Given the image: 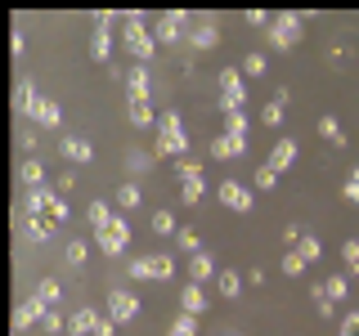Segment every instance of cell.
<instances>
[{"instance_id": "6da1fadb", "label": "cell", "mask_w": 359, "mask_h": 336, "mask_svg": "<svg viewBox=\"0 0 359 336\" xmlns=\"http://www.w3.org/2000/svg\"><path fill=\"white\" fill-rule=\"evenodd\" d=\"M121 22H126V31H121V45H126V54H130L135 63L149 67L153 54H157V36L144 27V14H140V9H126V14H121Z\"/></svg>"}, {"instance_id": "7a4b0ae2", "label": "cell", "mask_w": 359, "mask_h": 336, "mask_svg": "<svg viewBox=\"0 0 359 336\" xmlns=\"http://www.w3.org/2000/svg\"><path fill=\"white\" fill-rule=\"evenodd\" d=\"M153 153L184 162V153H189V130H184V121H180L175 108H166L162 117H157V144H153Z\"/></svg>"}, {"instance_id": "3957f363", "label": "cell", "mask_w": 359, "mask_h": 336, "mask_svg": "<svg viewBox=\"0 0 359 336\" xmlns=\"http://www.w3.org/2000/svg\"><path fill=\"white\" fill-rule=\"evenodd\" d=\"M126 278H130V283H171V278H175V260H171V251L135 255V260L126 265Z\"/></svg>"}, {"instance_id": "277c9868", "label": "cell", "mask_w": 359, "mask_h": 336, "mask_svg": "<svg viewBox=\"0 0 359 336\" xmlns=\"http://www.w3.org/2000/svg\"><path fill=\"white\" fill-rule=\"evenodd\" d=\"M306 18L310 14H297V9H292V14H274V22H269V45H274V50H292V45H301V36H306Z\"/></svg>"}, {"instance_id": "5b68a950", "label": "cell", "mask_w": 359, "mask_h": 336, "mask_svg": "<svg viewBox=\"0 0 359 336\" xmlns=\"http://www.w3.org/2000/svg\"><path fill=\"white\" fill-rule=\"evenodd\" d=\"M216 85H220V112H224V117H229V112H243V104H247L243 67H220Z\"/></svg>"}, {"instance_id": "8992f818", "label": "cell", "mask_w": 359, "mask_h": 336, "mask_svg": "<svg viewBox=\"0 0 359 336\" xmlns=\"http://www.w3.org/2000/svg\"><path fill=\"white\" fill-rule=\"evenodd\" d=\"M95 246L108 255V260H117V255H126V246H130V224L121 220V216H112L104 229H95Z\"/></svg>"}, {"instance_id": "52a82bcc", "label": "cell", "mask_w": 359, "mask_h": 336, "mask_svg": "<svg viewBox=\"0 0 359 336\" xmlns=\"http://www.w3.org/2000/svg\"><path fill=\"white\" fill-rule=\"evenodd\" d=\"M216 202L224 211H233V216H252V211H256V197H252V188H247L243 179H220V184H216Z\"/></svg>"}, {"instance_id": "ba28073f", "label": "cell", "mask_w": 359, "mask_h": 336, "mask_svg": "<svg viewBox=\"0 0 359 336\" xmlns=\"http://www.w3.org/2000/svg\"><path fill=\"white\" fill-rule=\"evenodd\" d=\"M153 36H157V45H180V41H189V14H184V9H166V14H157Z\"/></svg>"}, {"instance_id": "9c48e42d", "label": "cell", "mask_w": 359, "mask_h": 336, "mask_svg": "<svg viewBox=\"0 0 359 336\" xmlns=\"http://www.w3.org/2000/svg\"><path fill=\"white\" fill-rule=\"evenodd\" d=\"M108 318L117 323H135L140 318V296H135L130 287H108Z\"/></svg>"}, {"instance_id": "30bf717a", "label": "cell", "mask_w": 359, "mask_h": 336, "mask_svg": "<svg viewBox=\"0 0 359 336\" xmlns=\"http://www.w3.org/2000/svg\"><path fill=\"white\" fill-rule=\"evenodd\" d=\"M126 104H153V72L144 63L126 72Z\"/></svg>"}, {"instance_id": "8fae6325", "label": "cell", "mask_w": 359, "mask_h": 336, "mask_svg": "<svg viewBox=\"0 0 359 336\" xmlns=\"http://www.w3.org/2000/svg\"><path fill=\"white\" fill-rule=\"evenodd\" d=\"M59 153L67 157V166H86V162H95V144H90L86 134H63V139H59Z\"/></svg>"}, {"instance_id": "7c38bea8", "label": "cell", "mask_w": 359, "mask_h": 336, "mask_svg": "<svg viewBox=\"0 0 359 336\" xmlns=\"http://www.w3.org/2000/svg\"><path fill=\"white\" fill-rule=\"evenodd\" d=\"M45 314H50V305H45L41 296L22 300V305L14 309V332H27V328H36V323H45Z\"/></svg>"}, {"instance_id": "4fadbf2b", "label": "cell", "mask_w": 359, "mask_h": 336, "mask_svg": "<svg viewBox=\"0 0 359 336\" xmlns=\"http://www.w3.org/2000/svg\"><path fill=\"white\" fill-rule=\"evenodd\" d=\"M99 318L104 314H95L90 305H81V309H72L67 314V336H95V328H99Z\"/></svg>"}, {"instance_id": "5bb4252c", "label": "cell", "mask_w": 359, "mask_h": 336, "mask_svg": "<svg viewBox=\"0 0 359 336\" xmlns=\"http://www.w3.org/2000/svg\"><path fill=\"white\" fill-rule=\"evenodd\" d=\"M27 121H36L41 130H59V126H63V108L54 104V99H36V108H32Z\"/></svg>"}, {"instance_id": "9a60e30c", "label": "cell", "mask_w": 359, "mask_h": 336, "mask_svg": "<svg viewBox=\"0 0 359 336\" xmlns=\"http://www.w3.org/2000/svg\"><path fill=\"white\" fill-rule=\"evenodd\" d=\"M287 104H292L287 85H283V90H274V94H269V104L261 108V121H265V126H283V117H287Z\"/></svg>"}, {"instance_id": "2e32d148", "label": "cell", "mask_w": 359, "mask_h": 336, "mask_svg": "<svg viewBox=\"0 0 359 336\" xmlns=\"http://www.w3.org/2000/svg\"><path fill=\"white\" fill-rule=\"evenodd\" d=\"M297 153H301V144L292 139V134H287V139H274V153H269V166H274V171L283 175V171H292V162H297Z\"/></svg>"}, {"instance_id": "e0dca14e", "label": "cell", "mask_w": 359, "mask_h": 336, "mask_svg": "<svg viewBox=\"0 0 359 336\" xmlns=\"http://www.w3.org/2000/svg\"><path fill=\"white\" fill-rule=\"evenodd\" d=\"M180 314H194V318L207 314V291H202L198 283H184V287H180Z\"/></svg>"}, {"instance_id": "ac0fdd59", "label": "cell", "mask_w": 359, "mask_h": 336, "mask_svg": "<svg viewBox=\"0 0 359 336\" xmlns=\"http://www.w3.org/2000/svg\"><path fill=\"white\" fill-rule=\"evenodd\" d=\"M112 45H117V41H112V31L95 27V31H90V59H95V63H108V67H112Z\"/></svg>"}, {"instance_id": "d6986e66", "label": "cell", "mask_w": 359, "mask_h": 336, "mask_svg": "<svg viewBox=\"0 0 359 336\" xmlns=\"http://www.w3.org/2000/svg\"><path fill=\"white\" fill-rule=\"evenodd\" d=\"M36 85L27 81V76H18L14 81V108H18V117H32V108H36Z\"/></svg>"}, {"instance_id": "ffe728a7", "label": "cell", "mask_w": 359, "mask_h": 336, "mask_svg": "<svg viewBox=\"0 0 359 336\" xmlns=\"http://www.w3.org/2000/svg\"><path fill=\"white\" fill-rule=\"evenodd\" d=\"M220 274V269H216V260H211V255L207 251H198V255H189V283H207V278H216Z\"/></svg>"}, {"instance_id": "44dd1931", "label": "cell", "mask_w": 359, "mask_h": 336, "mask_svg": "<svg viewBox=\"0 0 359 336\" xmlns=\"http://www.w3.org/2000/svg\"><path fill=\"white\" fill-rule=\"evenodd\" d=\"M189 45H194V50H216V45H220V27H216V22H198V27H189Z\"/></svg>"}, {"instance_id": "7402d4cb", "label": "cell", "mask_w": 359, "mask_h": 336, "mask_svg": "<svg viewBox=\"0 0 359 336\" xmlns=\"http://www.w3.org/2000/svg\"><path fill=\"white\" fill-rule=\"evenodd\" d=\"M243 283H247V278L238 274V269H220V274H216V291H220L224 300H238L243 296Z\"/></svg>"}, {"instance_id": "603a6c76", "label": "cell", "mask_w": 359, "mask_h": 336, "mask_svg": "<svg viewBox=\"0 0 359 336\" xmlns=\"http://www.w3.org/2000/svg\"><path fill=\"white\" fill-rule=\"evenodd\" d=\"M112 206L117 211H140L144 206V188L135 184V179H126V184L117 188V197H112Z\"/></svg>"}, {"instance_id": "cb8c5ba5", "label": "cell", "mask_w": 359, "mask_h": 336, "mask_svg": "<svg viewBox=\"0 0 359 336\" xmlns=\"http://www.w3.org/2000/svg\"><path fill=\"white\" fill-rule=\"evenodd\" d=\"M18 179L32 188V193H36V188H45V162H41V157H27V162L18 166Z\"/></svg>"}, {"instance_id": "d4e9b609", "label": "cell", "mask_w": 359, "mask_h": 336, "mask_svg": "<svg viewBox=\"0 0 359 336\" xmlns=\"http://www.w3.org/2000/svg\"><path fill=\"white\" fill-rule=\"evenodd\" d=\"M207 153L216 157V162H229V157H243V153H247V144L229 139V134H216V139H211V148H207Z\"/></svg>"}, {"instance_id": "484cf974", "label": "cell", "mask_w": 359, "mask_h": 336, "mask_svg": "<svg viewBox=\"0 0 359 336\" xmlns=\"http://www.w3.org/2000/svg\"><path fill=\"white\" fill-rule=\"evenodd\" d=\"M54 229H59V224H54L50 216H27V238L36 242V246H45L54 238Z\"/></svg>"}, {"instance_id": "4316f807", "label": "cell", "mask_w": 359, "mask_h": 336, "mask_svg": "<svg viewBox=\"0 0 359 336\" xmlns=\"http://www.w3.org/2000/svg\"><path fill=\"white\" fill-rule=\"evenodd\" d=\"M149 171H153V153H140V148H130V153H126V175L135 179V184H140V179L149 175Z\"/></svg>"}, {"instance_id": "83f0119b", "label": "cell", "mask_w": 359, "mask_h": 336, "mask_svg": "<svg viewBox=\"0 0 359 336\" xmlns=\"http://www.w3.org/2000/svg\"><path fill=\"white\" fill-rule=\"evenodd\" d=\"M112 216H117V211H112L104 197H95V202H90V206H86V220H90V229H104V224H108Z\"/></svg>"}, {"instance_id": "f1b7e54d", "label": "cell", "mask_w": 359, "mask_h": 336, "mask_svg": "<svg viewBox=\"0 0 359 336\" xmlns=\"http://www.w3.org/2000/svg\"><path fill=\"white\" fill-rule=\"evenodd\" d=\"M319 134L332 144V148H341V144H346V130H341V121H337V117H328V112L319 117Z\"/></svg>"}, {"instance_id": "f546056e", "label": "cell", "mask_w": 359, "mask_h": 336, "mask_svg": "<svg viewBox=\"0 0 359 336\" xmlns=\"http://www.w3.org/2000/svg\"><path fill=\"white\" fill-rule=\"evenodd\" d=\"M346 291H351L346 274H328V278H323V296H328L332 305H341V300H346Z\"/></svg>"}, {"instance_id": "4dcf8cb0", "label": "cell", "mask_w": 359, "mask_h": 336, "mask_svg": "<svg viewBox=\"0 0 359 336\" xmlns=\"http://www.w3.org/2000/svg\"><path fill=\"white\" fill-rule=\"evenodd\" d=\"M238 67H243V76H252V81H261V76L269 72V59H265L261 50H252V54H247V59H243Z\"/></svg>"}, {"instance_id": "1f68e13d", "label": "cell", "mask_w": 359, "mask_h": 336, "mask_svg": "<svg viewBox=\"0 0 359 336\" xmlns=\"http://www.w3.org/2000/svg\"><path fill=\"white\" fill-rule=\"evenodd\" d=\"M126 112H130V126H135V130H149V126H157V112H153V104H130Z\"/></svg>"}, {"instance_id": "d6a6232c", "label": "cell", "mask_w": 359, "mask_h": 336, "mask_svg": "<svg viewBox=\"0 0 359 336\" xmlns=\"http://www.w3.org/2000/svg\"><path fill=\"white\" fill-rule=\"evenodd\" d=\"M292 251H301V260H306V265H314V260L323 255V242L314 238V233H306V238H301L297 246H292Z\"/></svg>"}, {"instance_id": "836d02e7", "label": "cell", "mask_w": 359, "mask_h": 336, "mask_svg": "<svg viewBox=\"0 0 359 336\" xmlns=\"http://www.w3.org/2000/svg\"><path fill=\"white\" fill-rule=\"evenodd\" d=\"M86 255H90V242H81V238H72V242L63 246V260L72 265V269H81V265H86Z\"/></svg>"}, {"instance_id": "e575fe53", "label": "cell", "mask_w": 359, "mask_h": 336, "mask_svg": "<svg viewBox=\"0 0 359 336\" xmlns=\"http://www.w3.org/2000/svg\"><path fill=\"white\" fill-rule=\"evenodd\" d=\"M45 216H50L54 224H63L67 216H72V211H67V197H63V193H59L54 184H50V211H45Z\"/></svg>"}, {"instance_id": "d590c367", "label": "cell", "mask_w": 359, "mask_h": 336, "mask_svg": "<svg viewBox=\"0 0 359 336\" xmlns=\"http://www.w3.org/2000/svg\"><path fill=\"white\" fill-rule=\"evenodd\" d=\"M166 336H198V318H194V314H175L171 328H166Z\"/></svg>"}, {"instance_id": "8d00e7d4", "label": "cell", "mask_w": 359, "mask_h": 336, "mask_svg": "<svg viewBox=\"0 0 359 336\" xmlns=\"http://www.w3.org/2000/svg\"><path fill=\"white\" fill-rule=\"evenodd\" d=\"M36 296L45 300V305H59V296H63V287H59V278H41V283H36Z\"/></svg>"}, {"instance_id": "74e56055", "label": "cell", "mask_w": 359, "mask_h": 336, "mask_svg": "<svg viewBox=\"0 0 359 336\" xmlns=\"http://www.w3.org/2000/svg\"><path fill=\"white\" fill-rule=\"evenodd\" d=\"M202 197H207V184H202V179H189V184H180V202H184V206H198Z\"/></svg>"}, {"instance_id": "f35d334b", "label": "cell", "mask_w": 359, "mask_h": 336, "mask_svg": "<svg viewBox=\"0 0 359 336\" xmlns=\"http://www.w3.org/2000/svg\"><path fill=\"white\" fill-rule=\"evenodd\" d=\"M22 211H27V216H45V211H50V184L36 188V193H27V206Z\"/></svg>"}, {"instance_id": "ab89813d", "label": "cell", "mask_w": 359, "mask_h": 336, "mask_svg": "<svg viewBox=\"0 0 359 336\" xmlns=\"http://www.w3.org/2000/svg\"><path fill=\"white\" fill-rule=\"evenodd\" d=\"M224 134L238 139V144H247V117H243V112H229V117H224Z\"/></svg>"}, {"instance_id": "60d3db41", "label": "cell", "mask_w": 359, "mask_h": 336, "mask_svg": "<svg viewBox=\"0 0 359 336\" xmlns=\"http://www.w3.org/2000/svg\"><path fill=\"white\" fill-rule=\"evenodd\" d=\"M252 184L261 188V193H269V188L278 184V171H274V166H269V162H265V166H256V179H252Z\"/></svg>"}, {"instance_id": "b9f144b4", "label": "cell", "mask_w": 359, "mask_h": 336, "mask_svg": "<svg viewBox=\"0 0 359 336\" xmlns=\"http://www.w3.org/2000/svg\"><path fill=\"white\" fill-rule=\"evenodd\" d=\"M153 233H180L175 211H153Z\"/></svg>"}, {"instance_id": "7bdbcfd3", "label": "cell", "mask_w": 359, "mask_h": 336, "mask_svg": "<svg viewBox=\"0 0 359 336\" xmlns=\"http://www.w3.org/2000/svg\"><path fill=\"white\" fill-rule=\"evenodd\" d=\"M175 246H180V251H189V255H198V251H202V242H198V233H194V229H180V233H175Z\"/></svg>"}, {"instance_id": "ee69618b", "label": "cell", "mask_w": 359, "mask_h": 336, "mask_svg": "<svg viewBox=\"0 0 359 336\" xmlns=\"http://www.w3.org/2000/svg\"><path fill=\"white\" fill-rule=\"evenodd\" d=\"M41 332H50V336H59V332H67V314H59V309H50V314H45V323H41Z\"/></svg>"}, {"instance_id": "f6af8a7d", "label": "cell", "mask_w": 359, "mask_h": 336, "mask_svg": "<svg viewBox=\"0 0 359 336\" xmlns=\"http://www.w3.org/2000/svg\"><path fill=\"white\" fill-rule=\"evenodd\" d=\"M175 175H180V184H189V179H202V166L194 157H184V162H175Z\"/></svg>"}, {"instance_id": "bcb514c9", "label": "cell", "mask_w": 359, "mask_h": 336, "mask_svg": "<svg viewBox=\"0 0 359 336\" xmlns=\"http://www.w3.org/2000/svg\"><path fill=\"white\" fill-rule=\"evenodd\" d=\"M283 274H287V278H301V274H306V260H301V251H283Z\"/></svg>"}, {"instance_id": "7dc6e473", "label": "cell", "mask_w": 359, "mask_h": 336, "mask_svg": "<svg viewBox=\"0 0 359 336\" xmlns=\"http://www.w3.org/2000/svg\"><path fill=\"white\" fill-rule=\"evenodd\" d=\"M341 260H346V269H359V238L341 242Z\"/></svg>"}, {"instance_id": "c3c4849f", "label": "cell", "mask_w": 359, "mask_h": 336, "mask_svg": "<svg viewBox=\"0 0 359 336\" xmlns=\"http://www.w3.org/2000/svg\"><path fill=\"white\" fill-rule=\"evenodd\" d=\"M337 336H359V309H351L341 323H337Z\"/></svg>"}, {"instance_id": "681fc988", "label": "cell", "mask_w": 359, "mask_h": 336, "mask_svg": "<svg viewBox=\"0 0 359 336\" xmlns=\"http://www.w3.org/2000/svg\"><path fill=\"white\" fill-rule=\"evenodd\" d=\"M341 193H346V202H355V206H359V166L351 171V179L341 184Z\"/></svg>"}, {"instance_id": "f907efd6", "label": "cell", "mask_w": 359, "mask_h": 336, "mask_svg": "<svg viewBox=\"0 0 359 336\" xmlns=\"http://www.w3.org/2000/svg\"><path fill=\"white\" fill-rule=\"evenodd\" d=\"M247 22H252V27H269L274 14H265V9H247Z\"/></svg>"}, {"instance_id": "816d5d0a", "label": "cell", "mask_w": 359, "mask_h": 336, "mask_svg": "<svg viewBox=\"0 0 359 336\" xmlns=\"http://www.w3.org/2000/svg\"><path fill=\"white\" fill-rule=\"evenodd\" d=\"M54 188H59V193L67 197V193H72V188H76V175H72V171H63L59 179H54Z\"/></svg>"}, {"instance_id": "f5cc1de1", "label": "cell", "mask_w": 359, "mask_h": 336, "mask_svg": "<svg viewBox=\"0 0 359 336\" xmlns=\"http://www.w3.org/2000/svg\"><path fill=\"white\" fill-rule=\"evenodd\" d=\"M9 50H14V59H22V54H27V36L14 31V36H9Z\"/></svg>"}, {"instance_id": "db71d44e", "label": "cell", "mask_w": 359, "mask_h": 336, "mask_svg": "<svg viewBox=\"0 0 359 336\" xmlns=\"http://www.w3.org/2000/svg\"><path fill=\"white\" fill-rule=\"evenodd\" d=\"M301 238H306V233H301L297 224H287V229H283V246H287V251H292V246H297Z\"/></svg>"}, {"instance_id": "11a10c76", "label": "cell", "mask_w": 359, "mask_h": 336, "mask_svg": "<svg viewBox=\"0 0 359 336\" xmlns=\"http://www.w3.org/2000/svg\"><path fill=\"white\" fill-rule=\"evenodd\" d=\"M95 336H117V323H112V318H99V328H95Z\"/></svg>"}, {"instance_id": "9f6ffc18", "label": "cell", "mask_w": 359, "mask_h": 336, "mask_svg": "<svg viewBox=\"0 0 359 336\" xmlns=\"http://www.w3.org/2000/svg\"><path fill=\"white\" fill-rule=\"evenodd\" d=\"M229 336H233V332H229Z\"/></svg>"}]
</instances>
